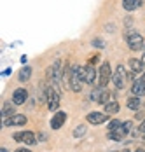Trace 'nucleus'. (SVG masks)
<instances>
[{"instance_id":"obj_1","label":"nucleus","mask_w":145,"mask_h":152,"mask_svg":"<svg viewBox=\"0 0 145 152\" xmlns=\"http://www.w3.org/2000/svg\"><path fill=\"white\" fill-rule=\"evenodd\" d=\"M63 70H65V68H61V61L56 60L49 68H47V79H49V84H53V86L58 88V84L63 80Z\"/></svg>"},{"instance_id":"obj_2","label":"nucleus","mask_w":145,"mask_h":152,"mask_svg":"<svg viewBox=\"0 0 145 152\" xmlns=\"http://www.w3.org/2000/svg\"><path fill=\"white\" fill-rule=\"evenodd\" d=\"M82 84H84V77H82V72H81V66L73 65L70 68V89L73 93H81Z\"/></svg>"},{"instance_id":"obj_3","label":"nucleus","mask_w":145,"mask_h":152,"mask_svg":"<svg viewBox=\"0 0 145 152\" xmlns=\"http://www.w3.org/2000/svg\"><path fill=\"white\" fill-rule=\"evenodd\" d=\"M112 66H110V63L108 61H103L102 66H100V70H98V88H105L108 82H110V79H112Z\"/></svg>"},{"instance_id":"obj_4","label":"nucleus","mask_w":145,"mask_h":152,"mask_svg":"<svg viewBox=\"0 0 145 152\" xmlns=\"http://www.w3.org/2000/svg\"><path fill=\"white\" fill-rule=\"evenodd\" d=\"M126 44L130 46L131 51H140V49H144V46H145L142 35L135 30H130L126 33Z\"/></svg>"},{"instance_id":"obj_5","label":"nucleus","mask_w":145,"mask_h":152,"mask_svg":"<svg viewBox=\"0 0 145 152\" xmlns=\"http://www.w3.org/2000/svg\"><path fill=\"white\" fill-rule=\"evenodd\" d=\"M59 102H61V98H59V91L56 86H53V84H49L47 86V105H49V110L51 112H56L59 107Z\"/></svg>"},{"instance_id":"obj_6","label":"nucleus","mask_w":145,"mask_h":152,"mask_svg":"<svg viewBox=\"0 0 145 152\" xmlns=\"http://www.w3.org/2000/svg\"><path fill=\"white\" fill-rule=\"evenodd\" d=\"M126 79H128V74H126L124 65H117L116 72H114V75H112V82H114V86H116L117 89H124V86H126Z\"/></svg>"},{"instance_id":"obj_7","label":"nucleus","mask_w":145,"mask_h":152,"mask_svg":"<svg viewBox=\"0 0 145 152\" xmlns=\"http://www.w3.org/2000/svg\"><path fill=\"white\" fill-rule=\"evenodd\" d=\"M91 100L96 102V103L107 105L110 100H114V94H110L108 91H105V88H98V89H94V91L91 93Z\"/></svg>"},{"instance_id":"obj_8","label":"nucleus","mask_w":145,"mask_h":152,"mask_svg":"<svg viewBox=\"0 0 145 152\" xmlns=\"http://www.w3.org/2000/svg\"><path fill=\"white\" fill-rule=\"evenodd\" d=\"M81 72H82V77H84L86 84H96V70H94L93 65L81 66Z\"/></svg>"},{"instance_id":"obj_9","label":"nucleus","mask_w":145,"mask_h":152,"mask_svg":"<svg viewBox=\"0 0 145 152\" xmlns=\"http://www.w3.org/2000/svg\"><path fill=\"white\" fill-rule=\"evenodd\" d=\"M86 121L89 124H94V126H100V124H105L108 121V115L103 114V112H91L86 115Z\"/></svg>"},{"instance_id":"obj_10","label":"nucleus","mask_w":145,"mask_h":152,"mask_svg":"<svg viewBox=\"0 0 145 152\" xmlns=\"http://www.w3.org/2000/svg\"><path fill=\"white\" fill-rule=\"evenodd\" d=\"M128 135V129L124 128V124H121L119 128H116L114 131H107V137L110 138V140H114V142H121V140H124Z\"/></svg>"},{"instance_id":"obj_11","label":"nucleus","mask_w":145,"mask_h":152,"mask_svg":"<svg viewBox=\"0 0 145 152\" xmlns=\"http://www.w3.org/2000/svg\"><path fill=\"white\" fill-rule=\"evenodd\" d=\"M23 124H26V115H23V114H14L12 117L4 119V124H2V126H23Z\"/></svg>"},{"instance_id":"obj_12","label":"nucleus","mask_w":145,"mask_h":152,"mask_svg":"<svg viewBox=\"0 0 145 152\" xmlns=\"http://www.w3.org/2000/svg\"><path fill=\"white\" fill-rule=\"evenodd\" d=\"M65 121H67V114L61 112V110H58V112H54V115H53V119H51V128H53V129H59V128L65 124Z\"/></svg>"},{"instance_id":"obj_13","label":"nucleus","mask_w":145,"mask_h":152,"mask_svg":"<svg viewBox=\"0 0 145 152\" xmlns=\"http://www.w3.org/2000/svg\"><path fill=\"white\" fill-rule=\"evenodd\" d=\"M28 98V91L23 89V88H18L14 93H12V103L14 105H23Z\"/></svg>"},{"instance_id":"obj_14","label":"nucleus","mask_w":145,"mask_h":152,"mask_svg":"<svg viewBox=\"0 0 145 152\" xmlns=\"http://www.w3.org/2000/svg\"><path fill=\"white\" fill-rule=\"evenodd\" d=\"M131 93H133V96H144L145 94V82L142 79H136L135 82H133V86H131Z\"/></svg>"},{"instance_id":"obj_15","label":"nucleus","mask_w":145,"mask_h":152,"mask_svg":"<svg viewBox=\"0 0 145 152\" xmlns=\"http://www.w3.org/2000/svg\"><path fill=\"white\" fill-rule=\"evenodd\" d=\"M14 115V103L12 102H5L4 105H2V117L4 119H9V117H12Z\"/></svg>"},{"instance_id":"obj_16","label":"nucleus","mask_w":145,"mask_h":152,"mask_svg":"<svg viewBox=\"0 0 145 152\" xmlns=\"http://www.w3.org/2000/svg\"><path fill=\"white\" fill-rule=\"evenodd\" d=\"M128 65H130V68L135 72V74H140V72H144V61L142 60H136V58H131L130 61H128Z\"/></svg>"},{"instance_id":"obj_17","label":"nucleus","mask_w":145,"mask_h":152,"mask_svg":"<svg viewBox=\"0 0 145 152\" xmlns=\"http://www.w3.org/2000/svg\"><path fill=\"white\" fill-rule=\"evenodd\" d=\"M117 112H119V103H117V100L114 98V100H110V102L105 105V114H107V115H114Z\"/></svg>"},{"instance_id":"obj_18","label":"nucleus","mask_w":145,"mask_h":152,"mask_svg":"<svg viewBox=\"0 0 145 152\" xmlns=\"http://www.w3.org/2000/svg\"><path fill=\"white\" fill-rule=\"evenodd\" d=\"M144 4V0H122V7L126 11H135Z\"/></svg>"},{"instance_id":"obj_19","label":"nucleus","mask_w":145,"mask_h":152,"mask_svg":"<svg viewBox=\"0 0 145 152\" xmlns=\"http://www.w3.org/2000/svg\"><path fill=\"white\" fill-rule=\"evenodd\" d=\"M30 77H31V68H30V66H23V68L19 70V74H18L19 82H28Z\"/></svg>"},{"instance_id":"obj_20","label":"nucleus","mask_w":145,"mask_h":152,"mask_svg":"<svg viewBox=\"0 0 145 152\" xmlns=\"http://www.w3.org/2000/svg\"><path fill=\"white\" fill-rule=\"evenodd\" d=\"M126 105H128L130 110H138L140 105H142V102H140V98H138V96H131V98H128Z\"/></svg>"},{"instance_id":"obj_21","label":"nucleus","mask_w":145,"mask_h":152,"mask_svg":"<svg viewBox=\"0 0 145 152\" xmlns=\"http://www.w3.org/2000/svg\"><path fill=\"white\" fill-rule=\"evenodd\" d=\"M23 142H25L26 145H33V143H37L35 133H31V131H25V133H23Z\"/></svg>"},{"instance_id":"obj_22","label":"nucleus","mask_w":145,"mask_h":152,"mask_svg":"<svg viewBox=\"0 0 145 152\" xmlns=\"http://www.w3.org/2000/svg\"><path fill=\"white\" fill-rule=\"evenodd\" d=\"M86 131H87L86 124H79V126L73 129V138H82L84 135H86Z\"/></svg>"},{"instance_id":"obj_23","label":"nucleus","mask_w":145,"mask_h":152,"mask_svg":"<svg viewBox=\"0 0 145 152\" xmlns=\"http://www.w3.org/2000/svg\"><path fill=\"white\" fill-rule=\"evenodd\" d=\"M121 124H122V122H121V121H117V119L110 121V124H108V131H114V129H116V128H119Z\"/></svg>"},{"instance_id":"obj_24","label":"nucleus","mask_w":145,"mask_h":152,"mask_svg":"<svg viewBox=\"0 0 145 152\" xmlns=\"http://www.w3.org/2000/svg\"><path fill=\"white\" fill-rule=\"evenodd\" d=\"M93 46L98 47V49H103V47H105V42H103L102 39H94V40H93Z\"/></svg>"},{"instance_id":"obj_25","label":"nucleus","mask_w":145,"mask_h":152,"mask_svg":"<svg viewBox=\"0 0 145 152\" xmlns=\"http://www.w3.org/2000/svg\"><path fill=\"white\" fill-rule=\"evenodd\" d=\"M100 61V54H96V56H93L91 60H89V65H93V63H98Z\"/></svg>"},{"instance_id":"obj_26","label":"nucleus","mask_w":145,"mask_h":152,"mask_svg":"<svg viewBox=\"0 0 145 152\" xmlns=\"http://www.w3.org/2000/svg\"><path fill=\"white\" fill-rule=\"evenodd\" d=\"M23 133H25V131H23ZM23 133H16V135H14L16 142H23Z\"/></svg>"},{"instance_id":"obj_27","label":"nucleus","mask_w":145,"mask_h":152,"mask_svg":"<svg viewBox=\"0 0 145 152\" xmlns=\"http://www.w3.org/2000/svg\"><path fill=\"white\" fill-rule=\"evenodd\" d=\"M37 140L44 142V140H45V133H39V135H37Z\"/></svg>"},{"instance_id":"obj_28","label":"nucleus","mask_w":145,"mask_h":152,"mask_svg":"<svg viewBox=\"0 0 145 152\" xmlns=\"http://www.w3.org/2000/svg\"><path fill=\"white\" fill-rule=\"evenodd\" d=\"M14 152H31V151L26 149V147H21V149H18V151H14Z\"/></svg>"},{"instance_id":"obj_29","label":"nucleus","mask_w":145,"mask_h":152,"mask_svg":"<svg viewBox=\"0 0 145 152\" xmlns=\"http://www.w3.org/2000/svg\"><path fill=\"white\" fill-rule=\"evenodd\" d=\"M138 129H140V131H142V133H145V119H144V122H142V124H140V128H138Z\"/></svg>"},{"instance_id":"obj_30","label":"nucleus","mask_w":145,"mask_h":152,"mask_svg":"<svg viewBox=\"0 0 145 152\" xmlns=\"http://www.w3.org/2000/svg\"><path fill=\"white\" fill-rule=\"evenodd\" d=\"M107 31H114V25H107Z\"/></svg>"},{"instance_id":"obj_31","label":"nucleus","mask_w":145,"mask_h":152,"mask_svg":"<svg viewBox=\"0 0 145 152\" xmlns=\"http://www.w3.org/2000/svg\"><path fill=\"white\" fill-rule=\"evenodd\" d=\"M112 152H130L128 149H122V151H112Z\"/></svg>"},{"instance_id":"obj_32","label":"nucleus","mask_w":145,"mask_h":152,"mask_svg":"<svg viewBox=\"0 0 145 152\" xmlns=\"http://www.w3.org/2000/svg\"><path fill=\"white\" fill-rule=\"evenodd\" d=\"M142 61H144V65H145V53L142 54Z\"/></svg>"},{"instance_id":"obj_33","label":"nucleus","mask_w":145,"mask_h":152,"mask_svg":"<svg viewBox=\"0 0 145 152\" xmlns=\"http://www.w3.org/2000/svg\"><path fill=\"white\" fill-rule=\"evenodd\" d=\"M135 152H145V151H144V149H136Z\"/></svg>"},{"instance_id":"obj_34","label":"nucleus","mask_w":145,"mask_h":152,"mask_svg":"<svg viewBox=\"0 0 145 152\" xmlns=\"http://www.w3.org/2000/svg\"><path fill=\"white\" fill-rule=\"evenodd\" d=\"M142 80H144V82H145V74H144V75H142Z\"/></svg>"},{"instance_id":"obj_35","label":"nucleus","mask_w":145,"mask_h":152,"mask_svg":"<svg viewBox=\"0 0 145 152\" xmlns=\"http://www.w3.org/2000/svg\"><path fill=\"white\" fill-rule=\"evenodd\" d=\"M0 152H7V151H5V149H4V147H2V151H0Z\"/></svg>"},{"instance_id":"obj_36","label":"nucleus","mask_w":145,"mask_h":152,"mask_svg":"<svg viewBox=\"0 0 145 152\" xmlns=\"http://www.w3.org/2000/svg\"><path fill=\"white\" fill-rule=\"evenodd\" d=\"M144 140H145V135H144Z\"/></svg>"}]
</instances>
